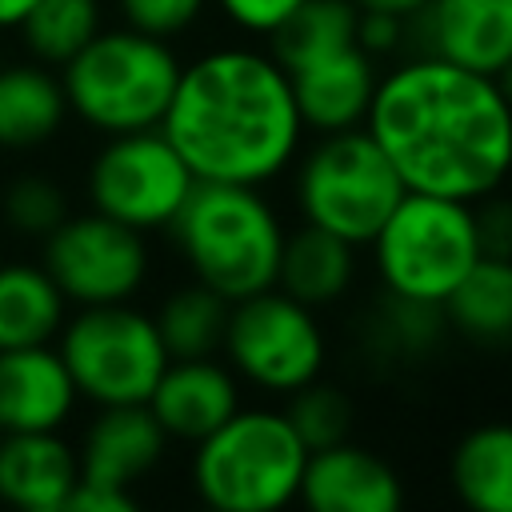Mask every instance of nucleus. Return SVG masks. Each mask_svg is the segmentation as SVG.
Instances as JSON below:
<instances>
[{"mask_svg":"<svg viewBox=\"0 0 512 512\" xmlns=\"http://www.w3.org/2000/svg\"><path fill=\"white\" fill-rule=\"evenodd\" d=\"M476 232H480L484 256H508L512 260V196H504V188L476 200Z\"/></svg>","mask_w":512,"mask_h":512,"instance_id":"c756f323","label":"nucleus"},{"mask_svg":"<svg viewBox=\"0 0 512 512\" xmlns=\"http://www.w3.org/2000/svg\"><path fill=\"white\" fill-rule=\"evenodd\" d=\"M368 252L388 300L440 308L484 256L476 204L432 192H404L368 240Z\"/></svg>","mask_w":512,"mask_h":512,"instance_id":"423d86ee","label":"nucleus"},{"mask_svg":"<svg viewBox=\"0 0 512 512\" xmlns=\"http://www.w3.org/2000/svg\"><path fill=\"white\" fill-rule=\"evenodd\" d=\"M496 84H500V92H504V100L512 104V60H508V64H504V68L496 72Z\"/></svg>","mask_w":512,"mask_h":512,"instance_id":"f704fd0d","label":"nucleus"},{"mask_svg":"<svg viewBox=\"0 0 512 512\" xmlns=\"http://www.w3.org/2000/svg\"><path fill=\"white\" fill-rule=\"evenodd\" d=\"M352 280H356V244L312 224L288 228L276 268V288L304 300L308 308H324L348 296Z\"/></svg>","mask_w":512,"mask_h":512,"instance_id":"aec40b11","label":"nucleus"},{"mask_svg":"<svg viewBox=\"0 0 512 512\" xmlns=\"http://www.w3.org/2000/svg\"><path fill=\"white\" fill-rule=\"evenodd\" d=\"M180 52L172 40H156L128 24L100 28L64 68L60 84L68 116L92 136H120L160 128L180 80Z\"/></svg>","mask_w":512,"mask_h":512,"instance_id":"20e7f679","label":"nucleus"},{"mask_svg":"<svg viewBox=\"0 0 512 512\" xmlns=\"http://www.w3.org/2000/svg\"><path fill=\"white\" fill-rule=\"evenodd\" d=\"M80 484L76 444L56 432H0V504L60 512Z\"/></svg>","mask_w":512,"mask_h":512,"instance_id":"a211bd4d","label":"nucleus"},{"mask_svg":"<svg viewBox=\"0 0 512 512\" xmlns=\"http://www.w3.org/2000/svg\"><path fill=\"white\" fill-rule=\"evenodd\" d=\"M356 40H360V48H364L368 56L388 60V56H396V52L408 44V20L388 16V12H364V8H360Z\"/></svg>","mask_w":512,"mask_h":512,"instance_id":"7c9ffc66","label":"nucleus"},{"mask_svg":"<svg viewBox=\"0 0 512 512\" xmlns=\"http://www.w3.org/2000/svg\"><path fill=\"white\" fill-rule=\"evenodd\" d=\"M448 488L476 512H512V420L472 424L452 444Z\"/></svg>","mask_w":512,"mask_h":512,"instance_id":"412c9836","label":"nucleus"},{"mask_svg":"<svg viewBox=\"0 0 512 512\" xmlns=\"http://www.w3.org/2000/svg\"><path fill=\"white\" fill-rule=\"evenodd\" d=\"M164 452H168V432L160 428L148 404L96 408V416L88 420L76 444L84 480H100V484L128 488V492L156 472Z\"/></svg>","mask_w":512,"mask_h":512,"instance_id":"f3484780","label":"nucleus"},{"mask_svg":"<svg viewBox=\"0 0 512 512\" xmlns=\"http://www.w3.org/2000/svg\"><path fill=\"white\" fill-rule=\"evenodd\" d=\"M160 128L196 180L256 188L288 176L308 140L284 64L248 40L184 60Z\"/></svg>","mask_w":512,"mask_h":512,"instance_id":"f03ea898","label":"nucleus"},{"mask_svg":"<svg viewBox=\"0 0 512 512\" xmlns=\"http://www.w3.org/2000/svg\"><path fill=\"white\" fill-rule=\"evenodd\" d=\"M40 264L72 308L136 300L152 272L148 236L96 212H68L44 240Z\"/></svg>","mask_w":512,"mask_h":512,"instance_id":"9b49d317","label":"nucleus"},{"mask_svg":"<svg viewBox=\"0 0 512 512\" xmlns=\"http://www.w3.org/2000/svg\"><path fill=\"white\" fill-rule=\"evenodd\" d=\"M168 236L188 276L236 304L276 284L288 224L256 184L196 180Z\"/></svg>","mask_w":512,"mask_h":512,"instance_id":"7ed1b4c3","label":"nucleus"},{"mask_svg":"<svg viewBox=\"0 0 512 512\" xmlns=\"http://www.w3.org/2000/svg\"><path fill=\"white\" fill-rule=\"evenodd\" d=\"M296 500L312 512H396L404 504V480L372 448L336 440L308 452Z\"/></svg>","mask_w":512,"mask_h":512,"instance_id":"2eb2a0df","label":"nucleus"},{"mask_svg":"<svg viewBox=\"0 0 512 512\" xmlns=\"http://www.w3.org/2000/svg\"><path fill=\"white\" fill-rule=\"evenodd\" d=\"M288 172L300 224L324 228L356 248L376 236L384 216L408 192L364 124L312 136Z\"/></svg>","mask_w":512,"mask_h":512,"instance_id":"0eeeda50","label":"nucleus"},{"mask_svg":"<svg viewBox=\"0 0 512 512\" xmlns=\"http://www.w3.org/2000/svg\"><path fill=\"white\" fill-rule=\"evenodd\" d=\"M68 212H72V204H68L64 184L44 172H20L0 192L4 228L16 236H28V240H44Z\"/></svg>","mask_w":512,"mask_h":512,"instance_id":"a878e982","label":"nucleus"},{"mask_svg":"<svg viewBox=\"0 0 512 512\" xmlns=\"http://www.w3.org/2000/svg\"><path fill=\"white\" fill-rule=\"evenodd\" d=\"M220 356L240 376V384L284 400L324 376L328 336L316 320V308L272 284L228 308Z\"/></svg>","mask_w":512,"mask_h":512,"instance_id":"1a4fd4ad","label":"nucleus"},{"mask_svg":"<svg viewBox=\"0 0 512 512\" xmlns=\"http://www.w3.org/2000/svg\"><path fill=\"white\" fill-rule=\"evenodd\" d=\"M356 8H364V12H388V16H400V20H416L432 0H352Z\"/></svg>","mask_w":512,"mask_h":512,"instance_id":"473e14b6","label":"nucleus"},{"mask_svg":"<svg viewBox=\"0 0 512 512\" xmlns=\"http://www.w3.org/2000/svg\"><path fill=\"white\" fill-rule=\"evenodd\" d=\"M68 308L72 304L40 260L0 264V348L56 344Z\"/></svg>","mask_w":512,"mask_h":512,"instance_id":"4be33fe9","label":"nucleus"},{"mask_svg":"<svg viewBox=\"0 0 512 512\" xmlns=\"http://www.w3.org/2000/svg\"><path fill=\"white\" fill-rule=\"evenodd\" d=\"M36 0H0V32H16Z\"/></svg>","mask_w":512,"mask_h":512,"instance_id":"72a5a7b5","label":"nucleus"},{"mask_svg":"<svg viewBox=\"0 0 512 512\" xmlns=\"http://www.w3.org/2000/svg\"><path fill=\"white\" fill-rule=\"evenodd\" d=\"M308 444L284 408H236L192 444V492L216 512H276L300 496Z\"/></svg>","mask_w":512,"mask_h":512,"instance_id":"39448f33","label":"nucleus"},{"mask_svg":"<svg viewBox=\"0 0 512 512\" xmlns=\"http://www.w3.org/2000/svg\"><path fill=\"white\" fill-rule=\"evenodd\" d=\"M56 352L64 356L80 400L96 408L148 404L160 372L172 360L152 312L136 308L132 300L68 312Z\"/></svg>","mask_w":512,"mask_h":512,"instance_id":"6e6552de","label":"nucleus"},{"mask_svg":"<svg viewBox=\"0 0 512 512\" xmlns=\"http://www.w3.org/2000/svg\"><path fill=\"white\" fill-rule=\"evenodd\" d=\"M76 404L80 392L56 344L0 348V432H56Z\"/></svg>","mask_w":512,"mask_h":512,"instance_id":"dca6fc26","label":"nucleus"},{"mask_svg":"<svg viewBox=\"0 0 512 512\" xmlns=\"http://www.w3.org/2000/svg\"><path fill=\"white\" fill-rule=\"evenodd\" d=\"M284 72L292 80V96L308 136H320L364 124L380 80V60L368 56L356 36H348L284 60Z\"/></svg>","mask_w":512,"mask_h":512,"instance_id":"f8f14e48","label":"nucleus"},{"mask_svg":"<svg viewBox=\"0 0 512 512\" xmlns=\"http://www.w3.org/2000/svg\"><path fill=\"white\" fill-rule=\"evenodd\" d=\"M284 400H288L284 412H288L292 428L300 432V440L308 444V452L312 448H328L336 440H348V432H352V400H348L344 388H336V384L316 376L312 384H304L300 392H292Z\"/></svg>","mask_w":512,"mask_h":512,"instance_id":"bb28decb","label":"nucleus"},{"mask_svg":"<svg viewBox=\"0 0 512 512\" xmlns=\"http://www.w3.org/2000/svg\"><path fill=\"white\" fill-rule=\"evenodd\" d=\"M208 8H212V0H116L120 24L148 32L156 40H172V44L180 36H188L204 20Z\"/></svg>","mask_w":512,"mask_h":512,"instance_id":"cd10ccee","label":"nucleus"},{"mask_svg":"<svg viewBox=\"0 0 512 512\" xmlns=\"http://www.w3.org/2000/svg\"><path fill=\"white\" fill-rule=\"evenodd\" d=\"M196 188V172L164 136V128L104 136L84 168L88 208L152 236L168 232L184 200Z\"/></svg>","mask_w":512,"mask_h":512,"instance_id":"9d476101","label":"nucleus"},{"mask_svg":"<svg viewBox=\"0 0 512 512\" xmlns=\"http://www.w3.org/2000/svg\"><path fill=\"white\" fill-rule=\"evenodd\" d=\"M364 128L408 192L476 204L512 180V104L496 76L440 56L384 68Z\"/></svg>","mask_w":512,"mask_h":512,"instance_id":"f257e3e1","label":"nucleus"},{"mask_svg":"<svg viewBox=\"0 0 512 512\" xmlns=\"http://www.w3.org/2000/svg\"><path fill=\"white\" fill-rule=\"evenodd\" d=\"M304 0H212V8L244 36V40H268Z\"/></svg>","mask_w":512,"mask_h":512,"instance_id":"c85d7f7f","label":"nucleus"},{"mask_svg":"<svg viewBox=\"0 0 512 512\" xmlns=\"http://www.w3.org/2000/svg\"><path fill=\"white\" fill-rule=\"evenodd\" d=\"M244 404V384L216 356H176L160 372L148 408L168 432V440L196 444L216 432L236 408Z\"/></svg>","mask_w":512,"mask_h":512,"instance_id":"4468645a","label":"nucleus"},{"mask_svg":"<svg viewBox=\"0 0 512 512\" xmlns=\"http://www.w3.org/2000/svg\"><path fill=\"white\" fill-rule=\"evenodd\" d=\"M228 300L220 292H212L200 280H188L184 288L168 292L160 300V308L152 312L160 340L168 348V356H216L224 344V328H228Z\"/></svg>","mask_w":512,"mask_h":512,"instance_id":"b1692460","label":"nucleus"},{"mask_svg":"<svg viewBox=\"0 0 512 512\" xmlns=\"http://www.w3.org/2000/svg\"><path fill=\"white\" fill-rule=\"evenodd\" d=\"M100 28H104L100 0H36L16 32L32 60L60 72Z\"/></svg>","mask_w":512,"mask_h":512,"instance_id":"393cba45","label":"nucleus"},{"mask_svg":"<svg viewBox=\"0 0 512 512\" xmlns=\"http://www.w3.org/2000/svg\"><path fill=\"white\" fill-rule=\"evenodd\" d=\"M444 328L460 332L472 344H508L512 340V260L480 256L468 276L440 304Z\"/></svg>","mask_w":512,"mask_h":512,"instance_id":"5701e85b","label":"nucleus"},{"mask_svg":"<svg viewBox=\"0 0 512 512\" xmlns=\"http://www.w3.org/2000/svg\"><path fill=\"white\" fill-rule=\"evenodd\" d=\"M408 44L448 64L496 76L512 60V0H432L408 24Z\"/></svg>","mask_w":512,"mask_h":512,"instance_id":"ddd939ff","label":"nucleus"},{"mask_svg":"<svg viewBox=\"0 0 512 512\" xmlns=\"http://www.w3.org/2000/svg\"><path fill=\"white\" fill-rule=\"evenodd\" d=\"M68 124V96L60 72L40 60H0V148L32 152Z\"/></svg>","mask_w":512,"mask_h":512,"instance_id":"6ab92c4d","label":"nucleus"},{"mask_svg":"<svg viewBox=\"0 0 512 512\" xmlns=\"http://www.w3.org/2000/svg\"><path fill=\"white\" fill-rule=\"evenodd\" d=\"M68 508H72V512H128V508H136V492L80 476V484L72 488Z\"/></svg>","mask_w":512,"mask_h":512,"instance_id":"2f4dec72","label":"nucleus"}]
</instances>
